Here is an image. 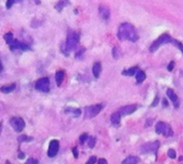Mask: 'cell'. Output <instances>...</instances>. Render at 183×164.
Returning a JSON list of instances; mask_svg holds the SVG:
<instances>
[{
  "label": "cell",
  "instance_id": "6da1fadb",
  "mask_svg": "<svg viewBox=\"0 0 183 164\" xmlns=\"http://www.w3.org/2000/svg\"><path fill=\"white\" fill-rule=\"evenodd\" d=\"M117 36L118 39L121 40V41L127 40V41L131 42H136L139 38L136 28L132 24H130V23H123V24L120 25L117 32Z\"/></svg>",
  "mask_w": 183,
  "mask_h": 164
},
{
  "label": "cell",
  "instance_id": "7a4b0ae2",
  "mask_svg": "<svg viewBox=\"0 0 183 164\" xmlns=\"http://www.w3.org/2000/svg\"><path fill=\"white\" fill-rule=\"evenodd\" d=\"M172 40H174V39H172V38L170 37L168 33H163L159 38H157V39L155 40L153 43H152L151 46H150V49H149V50L151 53H154L155 50L159 49L163 44H171Z\"/></svg>",
  "mask_w": 183,
  "mask_h": 164
},
{
  "label": "cell",
  "instance_id": "3957f363",
  "mask_svg": "<svg viewBox=\"0 0 183 164\" xmlns=\"http://www.w3.org/2000/svg\"><path fill=\"white\" fill-rule=\"evenodd\" d=\"M79 43V33L76 31H70L67 37L66 47L69 50H74Z\"/></svg>",
  "mask_w": 183,
  "mask_h": 164
},
{
  "label": "cell",
  "instance_id": "277c9868",
  "mask_svg": "<svg viewBox=\"0 0 183 164\" xmlns=\"http://www.w3.org/2000/svg\"><path fill=\"white\" fill-rule=\"evenodd\" d=\"M155 132L163 136H167V137H169V136L174 134V131H172L171 127H170L168 123L164 121H159L156 123V126H155Z\"/></svg>",
  "mask_w": 183,
  "mask_h": 164
},
{
  "label": "cell",
  "instance_id": "5b68a950",
  "mask_svg": "<svg viewBox=\"0 0 183 164\" xmlns=\"http://www.w3.org/2000/svg\"><path fill=\"white\" fill-rule=\"evenodd\" d=\"M103 104H95V105H90V106L85 107V118L86 119H91V118L95 117L97 114L101 113L103 110Z\"/></svg>",
  "mask_w": 183,
  "mask_h": 164
},
{
  "label": "cell",
  "instance_id": "8992f818",
  "mask_svg": "<svg viewBox=\"0 0 183 164\" xmlns=\"http://www.w3.org/2000/svg\"><path fill=\"white\" fill-rule=\"evenodd\" d=\"M10 125H11V127L13 128L14 131H16V132H22V131L24 130L26 123H25L24 119H22V117H12L11 120H10Z\"/></svg>",
  "mask_w": 183,
  "mask_h": 164
},
{
  "label": "cell",
  "instance_id": "52a82bcc",
  "mask_svg": "<svg viewBox=\"0 0 183 164\" xmlns=\"http://www.w3.org/2000/svg\"><path fill=\"white\" fill-rule=\"evenodd\" d=\"M34 87L41 92H49V79L47 77H42L37 80Z\"/></svg>",
  "mask_w": 183,
  "mask_h": 164
},
{
  "label": "cell",
  "instance_id": "ba28073f",
  "mask_svg": "<svg viewBox=\"0 0 183 164\" xmlns=\"http://www.w3.org/2000/svg\"><path fill=\"white\" fill-rule=\"evenodd\" d=\"M160 147V142L159 141H155V142L151 143H146L140 147V150L144 153H149V152H155Z\"/></svg>",
  "mask_w": 183,
  "mask_h": 164
},
{
  "label": "cell",
  "instance_id": "9c48e42d",
  "mask_svg": "<svg viewBox=\"0 0 183 164\" xmlns=\"http://www.w3.org/2000/svg\"><path fill=\"white\" fill-rule=\"evenodd\" d=\"M59 141L57 140H52L51 141V143H49V146H48V151H47V156H48L49 158H54L57 156V153H58L59 151Z\"/></svg>",
  "mask_w": 183,
  "mask_h": 164
},
{
  "label": "cell",
  "instance_id": "30bf717a",
  "mask_svg": "<svg viewBox=\"0 0 183 164\" xmlns=\"http://www.w3.org/2000/svg\"><path fill=\"white\" fill-rule=\"evenodd\" d=\"M136 110H137V105L132 104V105H125V106L120 108L118 112H119V114L121 115V117H122V116H127V115L133 114Z\"/></svg>",
  "mask_w": 183,
  "mask_h": 164
},
{
  "label": "cell",
  "instance_id": "8fae6325",
  "mask_svg": "<svg viewBox=\"0 0 183 164\" xmlns=\"http://www.w3.org/2000/svg\"><path fill=\"white\" fill-rule=\"evenodd\" d=\"M99 14L104 21H107V19H109V17H110V9L107 6L102 4V6H100V8H99Z\"/></svg>",
  "mask_w": 183,
  "mask_h": 164
},
{
  "label": "cell",
  "instance_id": "7c38bea8",
  "mask_svg": "<svg viewBox=\"0 0 183 164\" xmlns=\"http://www.w3.org/2000/svg\"><path fill=\"white\" fill-rule=\"evenodd\" d=\"M167 97L169 98L170 101L172 102V104H174L175 107H179L180 105V102H179V98H178V95L175 93V91L172 89H167Z\"/></svg>",
  "mask_w": 183,
  "mask_h": 164
},
{
  "label": "cell",
  "instance_id": "4fadbf2b",
  "mask_svg": "<svg viewBox=\"0 0 183 164\" xmlns=\"http://www.w3.org/2000/svg\"><path fill=\"white\" fill-rule=\"evenodd\" d=\"M101 72H102V64H101V62H94V64H93V67H92V73H93V76L94 77H99L100 76V74H101Z\"/></svg>",
  "mask_w": 183,
  "mask_h": 164
},
{
  "label": "cell",
  "instance_id": "5bb4252c",
  "mask_svg": "<svg viewBox=\"0 0 183 164\" xmlns=\"http://www.w3.org/2000/svg\"><path fill=\"white\" fill-rule=\"evenodd\" d=\"M16 89V85L15 84H9V85H3L0 88V91L2 93H11Z\"/></svg>",
  "mask_w": 183,
  "mask_h": 164
},
{
  "label": "cell",
  "instance_id": "9a60e30c",
  "mask_svg": "<svg viewBox=\"0 0 183 164\" xmlns=\"http://www.w3.org/2000/svg\"><path fill=\"white\" fill-rule=\"evenodd\" d=\"M64 75H66V73H64V71H62V70H59V71L56 72L55 79H56L57 86H61L62 82H63V79H64Z\"/></svg>",
  "mask_w": 183,
  "mask_h": 164
},
{
  "label": "cell",
  "instance_id": "2e32d148",
  "mask_svg": "<svg viewBox=\"0 0 183 164\" xmlns=\"http://www.w3.org/2000/svg\"><path fill=\"white\" fill-rule=\"evenodd\" d=\"M139 163V158L135 157V156H129L122 161V164H138Z\"/></svg>",
  "mask_w": 183,
  "mask_h": 164
},
{
  "label": "cell",
  "instance_id": "e0dca14e",
  "mask_svg": "<svg viewBox=\"0 0 183 164\" xmlns=\"http://www.w3.org/2000/svg\"><path fill=\"white\" fill-rule=\"evenodd\" d=\"M110 121H111L112 125H115V126L120 125V121H121V115L119 114V112H115L114 114L111 115V117H110Z\"/></svg>",
  "mask_w": 183,
  "mask_h": 164
},
{
  "label": "cell",
  "instance_id": "ac0fdd59",
  "mask_svg": "<svg viewBox=\"0 0 183 164\" xmlns=\"http://www.w3.org/2000/svg\"><path fill=\"white\" fill-rule=\"evenodd\" d=\"M138 70H139L138 67L130 68V69H127V70H123V71H122V75H125V76H133V75H136Z\"/></svg>",
  "mask_w": 183,
  "mask_h": 164
},
{
  "label": "cell",
  "instance_id": "d6986e66",
  "mask_svg": "<svg viewBox=\"0 0 183 164\" xmlns=\"http://www.w3.org/2000/svg\"><path fill=\"white\" fill-rule=\"evenodd\" d=\"M136 82H137V84H140V83H142L145 79H146V73H145L142 70H138V72L136 73Z\"/></svg>",
  "mask_w": 183,
  "mask_h": 164
},
{
  "label": "cell",
  "instance_id": "ffe728a7",
  "mask_svg": "<svg viewBox=\"0 0 183 164\" xmlns=\"http://www.w3.org/2000/svg\"><path fill=\"white\" fill-rule=\"evenodd\" d=\"M70 2H69V0H60V1L58 2V3L56 4V10L57 11H62V9H63L64 7L67 6Z\"/></svg>",
  "mask_w": 183,
  "mask_h": 164
},
{
  "label": "cell",
  "instance_id": "44dd1931",
  "mask_svg": "<svg viewBox=\"0 0 183 164\" xmlns=\"http://www.w3.org/2000/svg\"><path fill=\"white\" fill-rule=\"evenodd\" d=\"M66 112L71 113L74 117H78V116L81 115V110H78V108H67Z\"/></svg>",
  "mask_w": 183,
  "mask_h": 164
},
{
  "label": "cell",
  "instance_id": "7402d4cb",
  "mask_svg": "<svg viewBox=\"0 0 183 164\" xmlns=\"http://www.w3.org/2000/svg\"><path fill=\"white\" fill-rule=\"evenodd\" d=\"M17 140H18V143H22V142H31V141H33V138L29 137L27 135H19Z\"/></svg>",
  "mask_w": 183,
  "mask_h": 164
},
{
  "label": "cell",
  "instance_id": "603a6c76",
  "mask_svg": "<svg viewBox=\"0 0 183 164\" xmlns=\"http://www.w3.org/2000/svg\"><path fill=\"white\" fill-rule=\"evenodd\" d=\"M171 44H172V45H175L176 47H178V49H180V52H181L182 54H183V44H182L181 42L178 41V40H175V39H174V40H172V42H171Z\"/></svg>",
  "mask_w": 183,
  "mask_h": 164
},
{
  "label": "cell",
  "instance_id": "cb8c5ba5",
  "mask_svg": "<svg viewBox=\"0 0 183 164\" xmlns=\"http://www.w3.org/2000/svg\"><path fill=\"white\" fill-rule=\"evenodd\" d=\"M4 40H6V42H7V44H10L12 41L14 40V38H13V34L11 33V32H7V33L4 34Z\"/></svg>",
  "mask_w": 183,
  "mask_h": 164
},
{
  "label": "cell",
  "instance_id": "d4e9b609",
  "mask_svg": "<svg viewBox=\"0 0 183 164\" xmlns=\"http://www.w3.org/2000/svg\"><path fill=\"white\" fill-rule=\"evenodd\" d=\"M87 142H88L89 148H93L94 145H95V142H96V138H95L94 136H89V138H88Z\"/></svg>",
  "mask_w": 183,
  "mask_h": 164
},
{
  "label": "cell",
  "instance_id": "484cf974",
  "mask_svg": "<svg viewBox=\"0 0 183 164\" xmlns=\"http://www.w3.org/2000/svg\"><path fill=\"white\" fill-rule=\"evenodd\" d=\"M89 138V135L87 134V133H84V134L81 135V137H79V142H81V144L82 145V144H85V142H87Z\"/></svg>",
  "mask_w": 183,
  "mask_h": 164
},
{
  "label": "cell",
  "instance_id": "4316f807",
  "mask_svg": "<svg viewBox=\"0 0 183 164\" xmlns=\"http://www.w3.org/2000/svg\"><path fill=\"white\" fill-rule=\"evenodd\" d=\"M21 1H22V0H7V3H6L7 9H10V8L13 6L14 3H16V2H21Z\"/></svg>",
  "mask_w": 183,
  "mask_h": 164
},
{
  "label": "cell",
  "instance_id": "83f0119b",
  "mask_svg": "<svg viewBox=\"0 0 183 164\" xmlns=\"http://www.w3.org/2000/svg\"><path fill=\"white\" fill-rule=\"evenodd\" d=\"M168 157L170 159H175L177 157V155H176V151H175L174 149H169L168 150Z\"/></svg>",
  "mask_w": 183,
  "mask_h": 164
},
{
  "label": "cell",
  "instance_id": "f1b7e54d",
  "mask_svg": "<svg viewBox=\"0 0 183 164\" xmlns=\"http://www.w3.org/2000/svg\"><path fill=\"white\" fill-rule=\"evenodd\" d=\"M25 164H37V160L33 158H29L28 160L25 162Z\"/></svg>",
  "mask_w": 183,
  "mask_h": 164
},
{
  "label": "cell",
  "instance_id": "f546056e",
  "mask_svg": "<svg viewBox=\"0 0 183 164\" xmlns=\"http://www.w3.org/2000/svg\"><path fill=\"white\" fill-rule=\"evenodd\" d=\"M95 162H96V157H95V156H92V157L89 158V160L87 161L86 164H94Z\"/></svg>",
  "mask_w": 183,
  "mask_h": 164
},
{
  "label": "cell",
  "instance_id": "4dcf8cb0",
  "mask_svg": "<svg viewBox=\"0 0 183 164\" xmlns=\"http://www.w3.org/2000/svg\"><path fill=\"white\" fill-rule=\"evenodd\" d=\"M112 56H114V58H116V59L119 58V55H118V47H114V49H112Z\"/></svg>",
  "mask_w": 183,
  "mask_h": 164
},
{
  "label": "cell",
  "instance_id": "1f68e13d",
  "mask_svg": "<svg viewBox=\"0 0 183 164\" xmlns=\"http://www.w3.org/2000/svg\"><path fill=\"white\" fill-rule=\"evenodd\" d=\"M84 52H85V49H81V50H79V52H77V53H76L75 57L78 58V59H81L79 57H82V53H84Z\"/></svg>",
  "mask_w": 183,
  "mask_h": 164
},
{
  "label": "cell",
  "instance_id": "d6a6232c",
  "mask_svg": "<svg viewBox=\"0 0 183 164\" xmlns=\"http://www.w3.org/2000/svg\"><path fill=\"white\" fill-rule=\"evenodd\" d=\"M157 103H159V97H155V99H154V101H153V103H152V104H151V107L156 106Z\"/></svg>",
  "mask_w": 183,
  "mask_h": 164
},
{
  "label": "cell",
  "instance_id": "836d02e7",
  "mask_svg": "<svg viewBox=\"0 0 183 164\" xmlns=\"http://www.w3.org/2000/svg\"><path fill=\"white\" fill-rule=\"evenodd\" d=\"M73 156H74V158H78V150H77L76 147L73 148Z\"/></svg>",
  "mask_w": 183,
  "mask_h": 164
},
{
  "label": "cell",
  "instance_id": "e575fe53",
  "mask_svg": "<svg viewBox=\"0 0 183 164\" xmlns=\"http://www.w3.org/2000/svg\"><path fill=\"white\" fill-rule=\"evenodd\" d=\"M174 65H175V61H170V64H168V71H172Z\"/></svg>",
  "mask_w": 183,
  "mask_h": 164
},
{
  "label": "cell",
  "instance_id": "d590c367",
  "mask_svg": "<svg viewBox=\"0 0 183 164\" xmlns=\"http://www.w3.org/2000/svg\"><path fill=\"white\" fill-rule=\"evenodd\" d=\"M97 164H107V161L105 159H99L97 160Z\"/></svg>",
  "mask_w": 183,
  "mask_h": 164
},
{
  "label": "cell",
  "instance_id": "8d00e7d4",
  "mask_svg": "<svg viewBox=\"0 0 183 164\" xmlns=\"http://www.w3.org/2000/svg\"><path fill=\"white\" fill-rule=\"evenodd\" d=\"M18 158H19V159H24V158H25V155H24V153H22V152H19Z\"/></svg>",
  "mask_w": 183,
  "mask_h": 164
},
{
  "label": "cell",
  "instance_id": "74e56055",
  "mask_svg": "<svg viewBox=\"0 0 183 164\" xmlns=\"http://www.w3.org/2000/svg\"><path fill=\"white\" fill-rule=\"evenodd\" d=\"M3 70V65H2V62H1V60H0V72Z\"/></svg>",
  "mask_w": 183,
  "mask_h": 164
},
{
  "label": "cell",
  "instance_id": "f35d334b",
  "mask_svg": "<svg viewBox=\"0 0 183 164\" xmlns=\"http://www.w3.org/2000/svg\"><path fill=\"white\" fill-rule=\"evenodd\" d=\"M1 130H2V123H0V133H1Z\"/></svg>",
  "mask_w": 183,
  "mask_h": 164
},
{
  "label": "cell",
  "instance_id": "ab89813d",
  "mask_svg": "<svg viewBox=\"0 0 183 164\" xmlns=\"http://www.w3.org/2000/svg\"><path fill=\"white\" fill-rule=\"evenodd\" d=\"M6 164H12V163L10 162V161H7V162H6Z\"/></svg>",
  "mask_w": 183,
  "mask_h": 164
}]
</instances>
